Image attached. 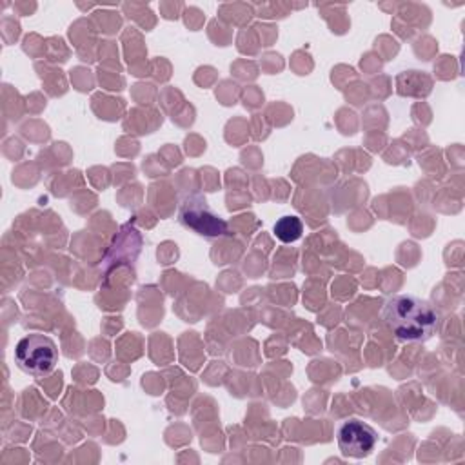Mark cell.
I'll use <instances>...</instances> for the list:
<instances>
[{
	"instance_id": "5b68a950",
	"label": "cell",
	"mask_w": 465,
	"mask_h": 465,
	"mask_svg": "<svg viewBox=\"0 0 465 465\" xmlns=\"http://www.w3.org/2000/svg\"><path fill=\"white\" fill-rule=\"evenodd\" d=\"M272 232L274 236L283 242V243H292L296 242L302 232H303V223L298 216H282L274 227H272Z\"/></svg>"
},
{
	"instance_id": "6da1fadb",
	"label": "cell",
	"mask_w": 465,
	"mask_h": 465,
	"mask_svg": "<svg viewBox=\"0 0 465 465\" xmlns=\"http://www.w3.org/2000/svg\"><path fill=\"white\" fill-rule=\"evenodd\" d=\"M383 322L400 341H425L436 334L440 318L436 309L414 294H398L385 302Z\"/></svg>"
},
{
	"instance_id": "3957f363",
	"label": "cell",
	"mask_w": 465,
	"mask_h": 465,
	"mask_svg": "<svg viewBox=\"0 0 465 465\" xmlns=\"http://www.w3.org/2000/svg\"><path fill=\"white\" fill-rule=\"evenodd\" d=\"M178 222L205 240H214L227 232L225 220L214 213L207 200L200 194H189L182 200L178 209Z\"/></svg>"
},
{
	"instance_id": "277c9868",
	"label": "cell",
	"mask_w": 465,
	"mask_h": 465,
	"mask_svg": "<svg viewBox=\"0 0 465 465\" xmlns=\"http://www.w3.org/2000/svg\"><path fill=\"white\" fill-rule=\"evenodd\" d=\"M338 447L343 456L365 458L378 443L376 430L360 418L343 420L336 429Z\"/></svg>"
},
{
	"instance_id": "7a4b0ae2",
	"label": "cell",
	"mask_w": 465,
	"mask_h": 465,
	"mask_svg": "<svg viewBox=\"0 0 465 465\" xmlns=\"http://www.w3.org/2000/svg\"><path fill=\"white\" fill-rule=\"evenodd\" d=\"M16 365L31 376H47L58 361V349L54 341L40 332L20 338L15 347Z\"/></svg>"
}]
</instances>
